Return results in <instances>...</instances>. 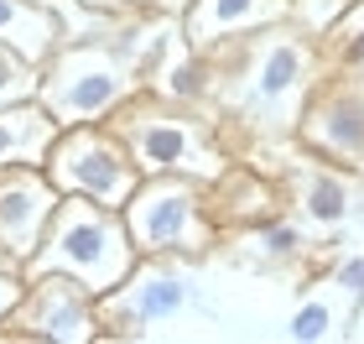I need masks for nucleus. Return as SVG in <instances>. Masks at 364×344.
I'll use <instances>...</instances> for the list:
<instances>
[{
	"label": "nucleus",
	"instance_id": "f257e3e1",
	"mask_svg": "<svg viewBox=\"0 0 364 344\" xmlns=\"http://www.w3.org/2000/svg\"><path fill=\"white\" fill-rule=\"evenodd\" d=\"M203 68L219 130H245L250 141H287L296 136L302 105L323 78V42L296 21H276L208 47Z\"/></svg>",
	"mask_w": 364,
	"mask_h": 344
},
{
	"label": "nucleus",
	"instance_id": "f03ea898",
	"mask_svg": "<svg viewBox=\"0 0 364 344\" xmlns=\"http://www.w3.org/2000/svg\"><path fill=\"white\" fill-rule=\"evenodd\" d=\"M141 89H146V68L130 58L120 31H105V37H63L53 47V58L42 63L37 100L68 130V125H105Z\"/></svg>",
	"mask_w": 364,
	"mask_h": 344
},
{
	"label": "nucleus",
	"instance_id": "7ed1b4c3",
	"mask_svg": "<svg viewBox=\"0 0 364 344\" xmlns=\"http://www.w3.org/2000/svg\"><path fill=\"white\" fill-rule=\"evenodd\" d=\"M136 261H141V251L130 240L120 209L78 199V193H63V204L47 219V235L37 245V256L26 261V276L63 271L73 282H84L94 298H105L109 287H120L130 276Z\"/></svg>",
	"mask_w": 364,
	"mask_h": 344
},
{
	"label": "nucleus",
	"instance_id": "20e7f679",
	"mask_svg": "<svg viewBox=\"0 0 364 344\" xmlns=\"http://www.w3.org/2000/svg\"><path fill=\"white\" fill-rule=\"evenodd\" d=\"M219 120V115H213ZM208 115H198L193 105H172L161 94L141 89L130 105H120L109 115V125L120 130V141L130 146L141 177H198V183H213L229 167V152L219 146V130H213Z\"/></svg>",
	"mask_w": 364,
	"mask_h": 344
},
{
	"label": "nucleus",
	"instance_id": "39448f33",
	"mask_svg": "<svg viewBox=\"0 0 364 344\" xmlns=\"http://www.w3.org/2000/svg\"><path fill=\"white\" fill-rule=\"evenodd\" d=\"M125 229L136 240L141 256H203L213 235H219V219L208 209V183L198 177H141V188L130 193V204L120 209Z\"/></svg>",
	"mask_w": 364,
	"mask_h": 344
},
{
	"label": "nucleus",
	"instance_id": "423d86ee",
	"mask_svg": "<svg viewBox=\"0 0 364 344\" xmlns=\"http://www.w3.org/2000/svg\"><path fill=\"white\" fill-rule=\"evenodd\" d=\"M42 167L58 183V193H78V199H94V204H109V209H125L130 193L141 188V167L109 120L58 130Z\"/></svg>",
	"mask_w": 364,
	"mask_h": 344
},
{
	"label": "nucleus",
	"instance_id": "0eeeda50",
	"mask_svg": "<svg viewBox=\"0 0 364 344\" xmlns=\"http://www.w3.org/2000/svg\"><path fill=\"white\" fill-rule=\"evenodd\" d=\"M188 303H193V276L182 271V256H141L125 282L99 298V318H105V334L141 339L156 323L177 318Z\"/></svg>",
	"mask_w": 364,
	"mask_h": 344
},
{
	"label": "nucleus",
	"instance_id": "6e6552de",
	"mask_svg": "<svg viewBox=\"0 0 364 344\" xmlns=\"http://www.w3.org/2000/svg\"><path fill=\"white\" fill-rule=\"evenodd\" d=\"M6 329L21 334V339L84 344V339L105 334V318H99V298L84 282H73L63 271H42V276H26V292H21Z\"/></svg>",
	"mask_w": 364,
	"mask_h": 344
},
{
	"label": "nucleus",
	"instance_id": "1a4fd4ad",
	"mask_svg": "<svg viewBox=\"0 0 364 344\" xmlns=\"http://www.w3.org/2000/svg\"><path fill=\"white\" fill-rule=\"evenodd\" d=\"M296 146L359 172L364 167V84L323 73L302 105V120H296Z\"/></svg>",
	"mask_w": 364,
	"mask_h": 344
},
{
	"label": "nucleus",
	"instance_id": "9d476101",
	"mask_svg": "<svg viewBox=\"0 0 364 344\" xmlns=\"http://www.w3.org/2000/svg\"><path fill=\"white\" fill-rule=\"evenodd\" d=\"M58 204H63V193L37 162H16V167L0 172V266L26 271V261L37 256Z\"/></svg>",
	"mask_w": 364,
	"mask_h": 344
},
{
	"label": "nucleus",
	"instance_id": "9b49d317",
	"mask_svg": "<svg viewBox=\"0 0 364 344\" xmlns=\"http://www.w3.org/2000/svg\"><path fill=\"white\" fill-rule=\"evenodd\" d=\"M287 188H291V204L302 209L312 224L333 229V224H343L354 214L359 177H354V167H338V162H323V157L302 152L287 167Z\"/></svg>",
	"mask_w": 364,
	"mask_h": 344
},
{
	"label": "nucleus",
	"instance_id": "f8f14e48",
	"mask_svg": "<svg viewBox=\"0 0 364 344\" xmlns=\"http://www.w3.org/2000/svg\"><path fill=\"white\" fill-rule=\"evenodd\" d=\"M276 21H291V0H193L182 11V37H188V47L208 53L224 37L276 26Z\"/></svg>",
	"mask_w": 364,
	"mask_h": 344
},
{
	"label": "nucleus",
	"instance_id": "ddd939ff",
	"mask_svg": "<svg viewBox=\"0 0 364 344\" xmlns=\"http://www.w3.org/2000/svg\"><path fill=\"white\" fill-rule=\"evenodd\" d=\"M208 209L219 224H240V229H255L281 214V193L271 183H260L250 167H224L219 177L208 183Z\"/></svg>",
	"mask_w": 364,
	"mask_h": 344
},
{
	"label": "nucleus",
	"instance_id": "4468645a",
	"mask_svg": "<svg viewBox=\"0 0 364 344\" xmlns=\"http://www.w3.org/2000/svg\"><path fill=\"white\" fill-rule=\"evenodd\" d=\"M63 42V16L42 0H0V47L6 53H21L26 63L53 58V47Z\"/></svg>",
	"mask_w": 364,
	"mask_h": 344
},
{
	"label": "nucleus",
	"instance_id": "2eb2a0df",
	"mask_svg": "<svg viewBox=\"0 0 364 344\" xmlns=\"http://www.w3.org/2000/svg\"><path fill=\"white\" fill-rule=\"evenodd\" d=\"M58 120L42 110V100H26V105H6L0 110V172L16 167V162H47L58 141Z\"/></svg>",
	"mask_w": 364,
	"mask_h": 344
},
{
	"label": "nucleus",
	"instance_id": "dca6fc26",
	"mask_svg": "<svg viewBox=\"0 0 364 344\" xmlns=\"http://www.w3.org/2000/svg\"><path fill=\"white\" fill-rule=\"evenodd\" d=\"M323 73L364 84V0L323 37Z\"/></svg>",
	"mask_w": 364,
	"mask_h": 344
},
{
	"label": "nucleus",
	"instance_id": "f3484780",
	"mask_svg": "<svg viewBox=\"0 0 364 344\" xmlns=\"http://www.w3.org/2000/svg\"><path fill=\"white\" fill-rule=\"evenodd\" d=\"M37 84H42L37 63H26L21 53H6V47H0V110L37 100Z\"/></svg>",
	"mask_w": 364,
	"mask_h": 344
},
{
	"label": "nucleus",
	"instance_id": "a211bd4d",
	"mask_svg": "<svg viewBox=\"0 0 364 344\" xmlns=\"http://www.w3.org/2000/svg\"><path fill=\"white\" fill-rule=\"evenodd\" d=\"M354 6H359V0H291V21L323 42V37H328V31H333Z\"/></svg>",
	"mask_w": 364,
	"mask_h": 344
},
{
	"label": "nucleus",
	"instance_id": "6ab92c4d",
	"mask_svg": "<svg viewBox=\"0 0 364 344\" xmlns=\"http://www.w3.org/2000/svg\"><path fill=\"white\" fill-rule=\"evenodd\" d=\"M333 323H338L333 303H328V298H312V303H302V308L291 313V329H287V334H291L296 344H318V339L333 334Z\"/></svg>",
	"mask_w": 364,
	"mask_h": 344
},
{
	"label": "nucleus",
	"instance_id": "aec40b11",
	"mask_svg": "<svg viewBox=\"0 0 364 344\" xmlns=\"http://www.w3.org/2000/svg\"><path fill=\"white\" fill-rule=\"evenodd\" d=\"M78 6L105 11V16H130V11H146V16H177V21H182V11H188L193 0H78Z\"/></svg>",
	"mask_w": 364,
	"mask_h": 344
},
{
	"label": "nucleus",
	"instance_id": "412c9836",
	"mask_svg": "<svg viewBox=\"0 0 364 344\" xmlns=\"http://www.w3.org/2000/svg\"><path fill=\"white\" fill-rule=\"evenodd\" d=\"M21 292H26V271H16V266H0V329L11 323L16 303H21Z\"/></svg>",
	"mask_w": 364,
	"mask_h": 344
},
{
	"label": "nucleus",
	"instance_id": "4be33fe9",
	"mask_svg": "<svg viewBox=\"0 0 364 344\" xmlns=\"http://www.w3.org/2000/svg\"><path fill=\"white\" fill-rule=\"evenodd\" d=\"M333 287H343L354 303H364V256H343L333 266Z\"/></svg>",
	"mask_w": 364,
	"mask_h": 344
},
{
	"label": "nucleus",
	"instance_id": "5701e85b",
	"mask_svg": "<svg viewBox=\"0 0 364 344\" xmlns=\"http://www.w3.org/2000/svg\"><path fill=\"white\" fill-rule=\"evenodd\" d=\"M359 329H364V303H359Z\"/></svg>",
	"mask_w": 364,
	"mask_h": 344
}]
</instances>
